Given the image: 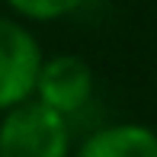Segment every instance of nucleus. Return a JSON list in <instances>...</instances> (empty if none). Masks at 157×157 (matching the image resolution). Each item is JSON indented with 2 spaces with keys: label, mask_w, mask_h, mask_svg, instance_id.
Returning a JSON list of instances; mask_svg holds the SVG:
<instances>
[{
  "label": "nucleus",
  "mask_w": 157,
  "mask_h": 157,
  "mask_svg": "<svg viewBox=\"0 0 157 157\" xmlns=\"http://www.w3.org/2000/svg\"><path fill=\"white\" fill-rule=\"evenodd\" d=\"M71 128L67 119L39 99L13 106L0 119V157H67Z\"/></svg>",
  "instance_id": "nucleus-1"
},
{
  "label": "nucleus",
  "mask_w": 157,
  "mask_h": 157,
  "mask_svg": "<svg viewBox=\"0 0 157 157\" xmlns=\"http://www.w3.org/2000/svg\"><path fill=\"white\" fill-rule=\"evenodd\" d=\"M42 67L39 39L16 19L0 16V112L32 99Z\"/></svg>",
  "instance_id": "nucleus-2"
},
{
  "label": "nucleus",
  "mask_w": 157,
  "mask_h": 157,
  "mask_svg": "<svg viewBox=\"0 0 157 157\" xmlns=\"http://www.w3.org/2000/svg\"><path fill=\"white\" fill-rule=\"evenodd\" d=\"M35 99L58 116H74L93 96V67L80 55H55L42 58L39 77H35Z\"/></svg>",
  "instance_id": "nucleus-3"
},
{
  "label": "nucleus",
  "mask_w": 157,
  "mask_h": 157,
  "mask_svg": "<svg viewBox=\"0 0 157 157\" xmlns=\"http://www.w3.org/2000/svg\"><path fill=\"white\" fill-rule=\"evenodd\" d=\"M74 157H157V132L141 122H119L93 132Z\"/></svg>",
  "instance_id": "nucleus-4"
},
{
  "label": "nucleus",
  "mask_w": 157,
  "mask_h": 157,
  "mask_svg": "<svg viewBox=\"0 0 157 157\" xmlns=\"http://www.w3.org/2000/svg\"><path fill=\"white\" fill-rule=\"evenodd\" d=\"M13 13L26 19H35V23H52V19H61L67 13L80 10L83 0H6Z\"/></svg>",
  "instance_id": "nucleus-5"
}]
</instances>
